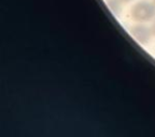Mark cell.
Returning <instances> with one entry per match:
<instances>
[{"mask_svg":"<svg viewBox=\"0 0 155 137\" xmlns=\"http://www.w3.org/2000/svg\"><path fill=\"white\" fill-rule=\"evenodd\" d=\"M130 17L136 23H147L153 20L155 17V7L153 2L140 0L131 7Z\"/></svg>","mask_w":155,"mask_h":137,"instance_id":"cell-1","label":"cell"},{"mask_svg":"<svg viewBox=\"0 0 155 137\" xmlns=\"http://www.w3.org/2000/svg\"><path fill=\"white\" fill-rule=\"evenodd\" d=\"M129 33L141 45H147L153 36L150 26H147L143 23H137L133 25L129 29Z\"/></svg>","mask_w":155,"mask_h":137,"instance_id":"cell-2","label":"cell"},{"mask_svg":"<svg viewBox=\"0 0 155 137\" xmlns=\"http://www.w3.org/2000/svg\"><path fill=\"white\" fill-rule=\"evenodd\" d=\"M107 3V5H108V8L110 9V11H111L113 14L115 15H119L120 13L122 12V3L120 2L119 0H104Z\"/></svg>","mask_w":155,"mask_h":137,"instance_id":"cell-3","label":"cell"},{"mask_svg":"<svg viewBox=\"0 0 155 137\" xmlns=\"http://www.w3.org/2000/svg\"><path fill=\"white\" fill-rule=\"evenodd\" d=\"M150 28H151V31H152V34L155 36V17L153 18V22H152V24H151Z\"/></svg>","mask_w":155,"mask_h":137,"instance_id":"cell-4","label":"cell"},{"mask_svg":"<svg viewBox=\"0 0 155 137\" xmlns=\"http://www.w3.org/2000/svg\"><path fill=\"white\" fill-rule=\"evenodd\" d=\"M119 1L122 3V5H127V3L131 2V1H133V0H119Z\"/></svg>","mask_w":155,"mask_h":137,"instance_id":"cell-5","label":"cell"},{"mask_svg":"<svg viewBox=\"0 0 155 137\" xmlns=\"http://www.w3.org/2000/svg\"><path fill=\"white\" fill-rule=\"evenodd\" d=\"M153 5H154V7H155V0H153Z\"/></svg>","mask_w":155,"mask_h":137,"instance_id":"cell-6","label":"cell"}]
</instances>
